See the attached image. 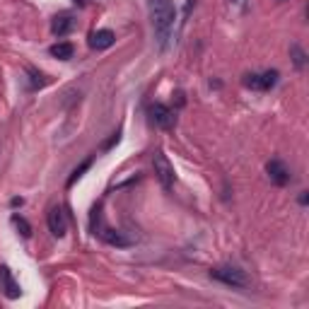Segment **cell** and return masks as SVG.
<instances>
[{
	"mask_svg": "<svg viewBox=\"0 0 309 309\" xmlns=\"http://www.w3.org/2000/svg\"><path fill=\"white\" fill-rule=\"evenodd\" d=\"M309 203V196H307V191H302V193H299V205H307Z\"/></svg>",
	"mask_w": 309,
	"mask_h": 309,
	"instance_id": "obj_18",
	"label": "cell"
},
{
	"mask_svg": "<svg viewBox=\"0 0 309 309\" xmlns=\"http://www.w3.org/2000/svg\"><path fill=\"white\" fill-rule=\"evenodd\" d=\"M266 172H268V179L275 184V186H285L290 181V169L285 167L282 160H270L266 164Z\"/></svg>",
	"mask_w": 309,
	"mask_h": 309,
	"instance_id": "obj_6",
	"label": "cell"
},
{
	"mask_svg": "<svg viewBox=\"0 0 309 309\" xmlns=\"http://www.w3.org/2000/svg\"><path fill=\"white\" fill-rule=\"evenodd\" d=\"M99 237H102L107 244H111V246H128V244H131V239H126L121 232H116V229H107V227H104L102 232H99Z\"/></svg>",
	"mask_w": 309,
	"mask_h": 309,
	"instance_id": "obj_9",
	"label": "cell"
},
{
	"mask_svg": "<svg viewBox=\"0 0 309 309\" xmlns=\"http://www.w3.org/2000/svg\"><path fill=\"white\" fill-rule=\"evenodd\" d=\"M278 78H280L278 70H266V73L261 75V90H273V87L278 85Z\"/></svg>",
	"mask_w": 309,
	"mask_h": 309,
	"instance_id": "obj_13",
	"label": "cell"
},
{
	"mask_svg": "<svg viewBox=\"0 0 309 309\" xmlns=\"http://www.w3.org/2000/svg\"><path fill=\"white\" fill-rule=\"evenodd\" d=\"M114 41H116V34L111 29H99V32H94L90 37V46L94 51H104L109 46H114Z\"/></svg>",
	"mask_w": 309,
	"mask_h": 309,
	"instance_id": "obj_8",
	"label": "cell"
},
{
	"mask_svg": "<svg viewBox=\"0 0 309 309\" xmlns=\"http://www.w3.org/2000/svg\"><path fill=\"white\" fill-rule=\"evenodd\" d=\"M0 290H3V295L8 299H17L22 295V287H20V282L15 280L13 270L8 266H0Z\"/></svg>",
	"mask_w": 309,
	"mask_h": 309,
	"instance_id": "obj_5",
	"label": "cell"
},
{
	"mask_svg": "<svg viewBox=\"0 0 309 309\" xmlns=\"http://www.w3.org/2000/svg\"><path fill=\"white\" fill-rule=\"evenodd\" d=\"M29 75H32V87H41V85L46 82V80H41V78H44L41 73H34V70H29Z\"/></svg>",
	"mask_w": 309,
	"mask_h": 309,
	"instance_id": "obj_17",
	"label": "cell"
},
{
	"mask_svg": "<svg viewBox=\"0 0 309 309\" xmlns=\"http://www.w3.org/2000/svg\"><path fill=\"white\" fill-rule=\"evenodd\" d=\"M70 29H73V17H68V15H61V17H56L54 25H51V32H54L56 37H66Z\"/></svg>",
	"mask_w": 309,
	"mask_h": 309,
	"instance_id": "obj_11",
	"label": "cell"
},
{
	"mask_svg": "<svg viewBox=\"0 0 309 309\" xmlns=\"http://www.w3.org/2000/svg\"><path fill=\"white\" fill-rule=\"evenodd\" d=\"M148 10H150V22H152V29L157 34V41L164 49V44L169 39V32L174 27V3L172 0H148Z\"/></svg>",
	"mask_w": 309,
	"mask_h": 309,
	"instance_id": "obj_1",
	"label": "cell"
},
{
	"mask_svg": "<svg viewBox=\"0 0 309 309\" xmlns=\"http://www.w3.org/2000/svg\"><path fill=\"white\" fill-rule=\"evenodd\" d=\"M90 167H92V157H87V160L82 162L80 167H78V169H75V172H73V176H70V179H68V186H73V184H75V181H78V179H80V176H82V172H87V169H90Z\"/></svg>",
	"mask_w": 309,
	"mask_h": 309,
	"instance_id": "obj_15",
	"label": "cell"
},
{
	"mask_svg": "<svg viewBox=\"0 0 309 309\" xmlns=\"http://www.w3.org/2000/svg\"><path fill=\"white\" fill-rule=\"evenodd\" d=\"M13 225L20 229V234H22L25 239H27V237H32V225H29L22 215H13Z\"/></svg>",
	"mask_w": 309,
	"mask_h": 309,
	"instance_id": "obj_14",
	"label": "cell"
},
{
	"mask_svg": "<svg viewBox=\"0 0 309 309\" xmlns=\"http://www.w3.org/2000/svg\"><path fill=\"white\" fill-rule=\"evenodd\" d=\"M49 229L54 237H63L68 229V220H66V213L61 208H51L49 210Z\"/></svg>",
	"mask_w": 309,
	"mask_h": 309,
	"instance_id": "obj_7",
	"label": "cell"
},
{
	"mask_svg": "<svg viewBox=\"0 0 309 309\" xmlns=\"http://www.w3.org/2000/svg\"><path fill=\"white\" fill-rule=\"evenodd\" d=\"M152 167H155V176L160 179V184L164 191H169V188L174 186V167H172V162L167 160V155L157 150L155 152V157H152Z\"/></svg>",
	"mask_w": 309,
	"mask_h": 309,
	"instance_id": "obj_3",
	"label": "cell"
},
{
	"mask_svg": "<svg viewBox=\"0 0 309 309\" xmlns=\"http://www.w3.org/2000/svg\"><path fill=\"white\" fill-rule=\"evenodd\" d=\"M290 56H292V63H295L297 70H302V68L307 66V54L302 51L299 44H292V46H290Z\"/></svg>",
	"mask_w": 309,
	"mask_h": 309,
	"instance_id": "obj_12",
	"label": "cell"
},
{
	"mask_svg": "<svg viewBox=\"0 0 309 309\" xmlns=\"http://www.w3.org/2000/svg\"><path fill=\"white\" fill-rule=\"evenodd\" d=\"M73 54H75V46H73L70 41H58V44L51 46V56H54V58H61V61L73 58Z\"/></svg>",
	"mask_w": 309,
	"mask_h": 309,
	"instance_id": "obj_10",
	"label": "cell"
},
{
	"mask_svg": "<svg viewBox=\"0 0 309 309\" xmlns=\"http://www.w3.org/2000/svg\"><path fill=\"white\" fill-rule=\"evenodd\" d=\"M210 278L225 282L229 287H246V285H249L246 273H244L242 268H237V266H217V268L210 270Z\"/></svg>",
	"mask_w": 309,
	"mask_h": 309,
	"instance_id": "obj_2",
	"label": "cell"
},
{
	"mask_svg": "<svg viewBox=\"0 0 309 309\" xmlns=\"http://www.w3.org/2000/svg\"><path fill=\"white\" fill-rule=\"evenodd\" d=\"M148 114H150V121L155 123L157 128H162V131H172L176 126V114L169 107H164V104H150Z\"/></svg>",
	"mask_w": 309,
	"mask_h": 309,
	"instance_id": "obj_4",
	"label": "cell"
},
{
	"mask_svg": "<svg viewBox=\"0 0 309 309\" xmlns=\"http://www.w3.org/2000/svg\"><path fill=\"white\" fill-rule=\"evenodd\" d=\"M22 203H25L22 198H13V201H10V205H13V208H17V205H22Z\"/></svg>",
	"mask_w": 309,
	"mask_h": 309,
	"instance_id": "obj_19",
	"label": "cell"
},
{
	"mask_svg": "<svg viewBox=\"0 0 309 309\" xmlns=\"http://www.w3.org/2000/svg\"><path fill=\"white\" fill-rule=\"evenodd\" d=\"M244 85H246V87H251V90H261V75H256V73L244 75Z\"/></svg>",
	"mask_w": 309,
	"mask_h": 309,
	"instance_id": "obj_16",
	"label": "cell"
}]
</instances>
